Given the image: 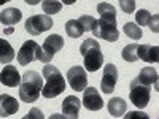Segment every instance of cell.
I'll return each instance as SVG.
<instances>
[{"label":"cell","mask_w":159,"mask_h":119,"mask_svg":"<svg viewBox=\"0 0 159 119\" xmlns=\"http://www.w3.org/2000/svg\"><path fill=\"white\" fill-rule=\"evenodd\" d=\"M118 81V68L115 67V64H107L103 67V76L100 81V87L103 94H111L115 90Z\"/></svg>","instance_id":"9c48e42d"},{"label":"cell","mask_w":159,"mask_h":119,"mask_svg":"<svg viewBox=\"0 0 159 119\" xmlns=\"http://www.w3.org/2000/svg\"><path fill=\"white\" fill-rule=\"evenodd\" d=\"M16 59H18L19 65H24L25 67L27 64H30L34 60H42L43 64H48V62H51L52 57H49L46 52L42 49V46H38L37 42H34V40H27V42L21 46Z\"/></svg>","instance_id":"277c9868"},{"label":"cell","mask_w":159,"mask_h":119,"mask_svg":"<svg viewBox=\"0 0 159 119\" xmlns=\"http://www.w3.org/2000/svg\"><path fill=\"white\" fill-rule=\"evenodd\" d=\"M123 30H124V33L129 37V38H132V40H140L142 38V27H139V25L135 24V22H126L124 25H123Z\"/></svg>","instance_id":"7402d4cb"},{"label":"cell","mask_w":159,"mask_h":119,"mask_svg":"<svg viewBox=\"0 0 159 119\" xmlns=\"http://www.w3.org/2000/svg\"><path fill=\"white\" fill-rule=\"evenodd\" d=\"M67 81L70 84V87L76 92L84 90V87L88 86V76H86V70L80 65H75L67 72Z\"/></svg>","instance_id":"ba28073f"},{"label":"cell","mask_w":159,"mask_h":119,"mask_svg":"<svg viewBox=\"0 0 159 119\" xmlns=\"http://www.w3.org/2000/svg\"><path fill=\"white\" fill-rule=\"evenodd\" d=\"M13 30H15L13 27H7V29H5V33H13Z\"/></svg>","instance_id":"1f68e13d"},{"label":"cell","mask_w":159,"mask_h":119,"mask_svg":"<svg viewBox=\"0 0 159 119\" xmlns=\"http://www.w3.org/2000/svg\"><path fill=\"white\" fill-rule=\"evenodd\" d=\"M15 59V49L5 38H0V64H10Z\"/></svg>","instance_id":"ffe728a7"},{"label":"cell","mask_w":159,"mask_h":119,"mask_svg":"<svg viewBox=\"0 0 159 119\" xmlns=\"http://www.w3.org/2000/svg\"><path fill=\"white\" fill-rule=\"evenodd\" d=\"M135 21L137 24L140 25V27H143V25H148L150 21H151V13L148 10H139L135 13Z\"/></svg>","instance_id":"d4e9b609"},{"label":"cell","mask_w":159,"mask_h":119,"mask_svg":"<svg viewBox=\"0 0 159 119\" xmlns=\"http://www.w3.org/2000/svg\"><path fill=\"white\" fill-rule=\"evenodd\" d=\"M42 8H43V11H45V15L51 16V15H56V13L61 11L62 3L57 2V0H43Z\"/></svg>","instance_id":"603a6c76"},{"label":"cell","mask_w":159,"mask_h":119,"mask_svg":"<svg viewBox=\"0 0 159 119\" xmlns=\"http://www.w3.org/2000/svg\"><path fill=\"white\" fill-rule=\"evenodd\" d=\"M137 79H139L140 83L147 84V86H154V89L157 90V72L153 67H145L139 73Z\"/></svg>","instance_id":"e0dca14e"},{"label":"cell","mask_w":159,"mask_h":119,"mask_svg":"<svg viewBox=\"0 0 159 119\" xmlns=\"http://www.w3.org/2000/svg\"><path fill=\"white\" fill-rule=\"evenodd\" d=\"M150 95H151V86H147L140 83L139 79H132L130 86H129V99L130 102L135 105L139 110H143L150 102Z\"/></svg>","instance_id":"5b68a950"},{"label":"cell","mask_w":159,"mask_h":119,"mask_svg":"<svg viewBox=\"0 0 159 119\" xmlns=\"http://www.w3.org/2000/svg\"><path fill=\"white\" fill-rule=\"evenodd\" d=\"M25 3H29V5H32V0H24Z\"/></svg>","instance_id":"e575fe53"},{"label":"cell","mask_w":159,"mask_h":119,"mask_svg":"<svg viewBox=\"0 0 159 119\" xmlns=\"http://www.w3.org/2000/svg\"><path fill=\"white\" fill-rule=\"evenodd\" d=\"M24 27L30 35H40L52 27V19L48 15H34L25 19Z\"/></svg>","instance_id":"8992f818"},{"label":"cell","mask_w":159,"mask_h":119,"mask_svg":"<svg viewBox=\"0 0 159 119\" xmlns=\"http://www.w3.org/2000/svg\"><path fill=\"white\" fill-rule=\"evenodd\" d=\"M62 48H64V38H62L61 35H57V33L49 35V37L45 40L43 46H42V49L46 52L49 57H54V54H56L57 51H61Z\"/></svg>","instance_id":"5bb4252c"},{"label":"cell","mask_w":159,"mask_h":119,"mask_svg":"<svg viewBox=\"0 0 159 119\" xmlns=\"http://www.w3.org/2000/svg\"><path fill=\"white\" fill-rule=\"evenodd\" d=\"M137 57L148 64H156L159 60V48L150 45H140L137 46Z\"/></svg>","instance_id":"9a60e30c"},{"label":"cell","mask_w":159,"mask_h":119,"mask_svg":"<svg viewBox=\"0 0 159 119\" xmlns=\"http://www.w3.org/2000/svg\"><path fill=\"white\" fill-rule=\"evenodd\" d=\"M80 22H81V25H83V30L84 32H91L92 30V27L96 25V21L97 19H94L92 16H88V15H84V16H81L78 19Z\"/></svg>","instance_id":"484cf974"},{"label":"cell","mask_w":159,"mask_h":119,"mask_svg":"<svg viewBox=\"0 0 159 119\" xmlns=\"http://www.w3.org/2000/svg\"><path fill=\"white\" fill-rule=\"evenodd\" d=\"M97 11H99V15H100V19L116 24V10H115V7L111 3H107V2L99 3L97 5Z\"/></svg>","instance_id":"d6986e66"},{"label":"cell","mask_w":159,"mask_h":119,"mask_svg":"<svg viewBox=\"0 0 159 119\" xmlns=\"http://www.w3.org/2000/svg\"><path fill=\"white\" fill-rule=\"evenodd\" d=\"M43 87V76L38 75V72L29 70L21 76L19 83V99L25 103H32L42 94Z\"/></svg>","instance_id":"6da1fadb"},{"label":"cell","mask_w":159,"mask_h":119,"mask_svg":"<svg viewBox=\"0 0 159 119\" xmlns=\"http://www.w3.org/2000/svg\"><path fill=\"white\" fill-rule=\"evenodd\" d=\"M137 46H139L137 43H132V45L124 46L121 56H123V59L126 62H135V60H139V57H137Z\"/></svg>","instance_id":"cb8c5ba5"},{"label":"cell","mask_w":159,"mask_h":119,"mask_svg":"<svg viewBox=\"0 0 159 119\" xmlns=\"http://www.w3.org/2000/svg\"><path fill=\"white\" fill-rule=\"evenodd\" d=\"M0 83L5 84L7 87H16V86H19L21 75H19L18 68L13 67V65H10V64H7L3 67V70L0 72Z\"/></svg>","instance_id":"8fae6325"},{"label":"cell","mask_w":159,"mask_h":119,"mask_svg":"<svg viewBox=\"0 0 159 119\" xmlns=\"http://www.w3.org/2000/svg\"><path fill=\"white\" fill-rule=\"evenodd\" d=\"M157 21H159V16H157V15H154V16H151V21H150V24H148V27H150L154 33H157V32H159Z\"/></svg>","instance_id":"f1b7e54d"},{"label":"cell","mask_w":159,"mask_h":119,"mask_svg":"<svg viewBox=\"0 0 159 119\" xmlns=\"http://www.w3.org/2000/svg\"><path fill=\"white\" fill-rule=\"evenodd\" d=\"M65 32H67V35L72 37V38H80V37L84 33L83 25H81V22H80L78 19L67 21V24H65Z\"/></svg>","instance_id":"44dd1931"},{"label":"cell","mask_w":159,"mask_h":119,"mask_svg":"<svg viewBox=\"0 0 159 119\" xmlns=\"http://www.w3.org/2000/svg\"><path fill=\"white\" fill-rule=\"evenodd\" d=\"M7 2H10V0H0V5H3V3H7Z\"/></svg>","instance_id":"836d02e7"},{"label":"cell","mask_w":159,"mask_h":119,"mask_svg":"<svg viewBox=\"0 0 159 119\" xmlns=\"http://www.w3.org/2000/svg\"><path fill=\"white\" fill-rule=\"evenodd\" d=\"M22 19V13L18 8H7L0 13V22L3 25H15Z\"/></svg>","instance_id":"2e32d148"},{"label":"cell","mask_w":159,"mask_h":119,"mask_svg":"<svg viewBox=\"0 0 159 119\" xmlns=\"http://www.w3.org/2000/svg\"><path fill=\"white\" fill-rule=\"evenodd\" d=\"M38 2L40 0H32V5H38Z\"/></svg>","instance_id":"d6a6232c"},{"label":"cell","mask_w":159,"mask_h":119,"mask_svg":"<svg viewBox=\"0 0 159 119\" xmlns=\"http://www.w3.org/2000/svg\"><path fill=\"white\" fill-rule=\"evenodd\" d=\"M83 105H84V108H88L89 111H99L102 110L103 107V100L99 94V90L94 89V87H84V92H83Z\"/></svg>","instance_id":"30bf717a"},{"label":"cell","mask_w":159,"mask_h":119,"mask_svg":"<svg viewBox=\"0 0 159 119\" xmlns=\"http://www.w3.org/2000/svg\"><path fill=\"white\" fill-rule=\"evenodd\" d=\"M107 108H108V113L113 117H121L126 113V102L121 97H115V99L108 100Z\"/></svg>","instance_id":"ac0fdd59"},{"label":"cell","mask_w":159,"mask_h":119,"mask_svg":"<svg viewBox=\"0 0 159 119\" xmlns=\"http://www.w3.org/2000/svg\"><path fill=\"white\" fill-rule=\"evenodd\" d=\"M119 7L124 13L130 15V13L135 11V0H119Z\"/></svg>","instance_id":"4316f807"},{"label":"cell","mask_w":159,"mask_h":119,"mask_svg":"<svg viewBox=\"0 0 159 119\" xmlns=\"http://www.w3.org/2000/svg\"><path fill=\"white\" fill-rule=\"evenodd\" d=\"M42 76L46 79V84L42 87V95L45 99H54L65 90V79L57 67L46 64L42 70Z\"/></svg>","instance_id":"7a4b0ae2"},{"label":"cell","mask_w":159,"mask_h":119,"mask_svg":"<svg viewBox=\"0 0 159 119\" xmlns=\"http://www.w3.org/2000/svg\"><path fill=\"white\" fill-rule=\"evenodd\" d=\"M140 116H142V117H148V116L145 114V113H139V111H132V113H127V114H126V119H127V117H140Z\"/></svg>","instance_id":"f546056e"},{"label":"cell","mask_w":159,"mask_h":119,"mask_svg":"<svg viewBox=\"0 0 159 119\" xmlns=\"http://www.w3.org/2000/svg\"><path fill=\"white\" fill-rule=\"evenodd\" d=\"M19 110V103L15 97H11L8 94L0 95V117H8L11 114H15Z\"/></svg>","instance_id":"4fadbf2b"},{"label":"cell","mask_w":159,"mask_h":119,"mask_svg":"<svg viewBox=\"0 0 159 119\" xmlns=\"http://www.w3.org/2000/svg\"><path fill=\"white\" fill-rule=\"evenodd\" d=\"M80 54L84 59V68L88 72H97L103 64V54L100 51V45L97 40L89 38L84 40L80 46Z\"/></svg>","instance_id":"3957f363"},{"label":"cell","mask_w":159,"mask_h":119,"mask_svg":"<svg viewBox=\"0 0 159 119\" xmlns=\"http://www.w3.org/2000/svg\"><path fill=\"white\" fill-rule=\"evenodd\" d=\"M75 2H76V0H61L62 5H73Z\"/></svg>","instance_id":"4dcf8cb0"},{"label":"cell","mask_w":159,"mask_h":119,"mask_svg":"<svg viewBox=\"0 0 159 119\" xmlns=\"http://www.w3.org/2000/svg\"><path fill=\"white\" fill-rule=\"evenodd\" d=\"M80 107H81V100L75 95H69L65 97L62 102V114L64 117H70V119H76L78 113H80Z\"/></svg>","instance_id":"7c38bea8"},{"label":"cell","mask_w":159,"mask_h":119,"mask_svg":"<svg viewBox=\"0 0 159 119\" xmlns=\"http://www.w3.org/2000/svg\"><path fill=\"white\" fill-rule=\"evenodd\" d=\"M43 117H45L43 113L40 111L38 108H32V110L29 111L27 116H24V119H43Z\"/></svg>","instance_id":"83f0119b"},{"label":"cell","mask_w":159,"mask_h":119,"mask_svg":"<svg viewBox=\"0 0 159 119\" xmlns=\"http://www.w3.org/2000/svg\"><path fill=\"white\" fill-rule=\"evenodd\" d=\"M91 32L94 33L96 38H103V40H107V42H116L119 38V32L116 29V24L103 21V19L96 21V25L92 27Z\"/></svg>","instance_id":"52a82bcc"}]
</instances>
